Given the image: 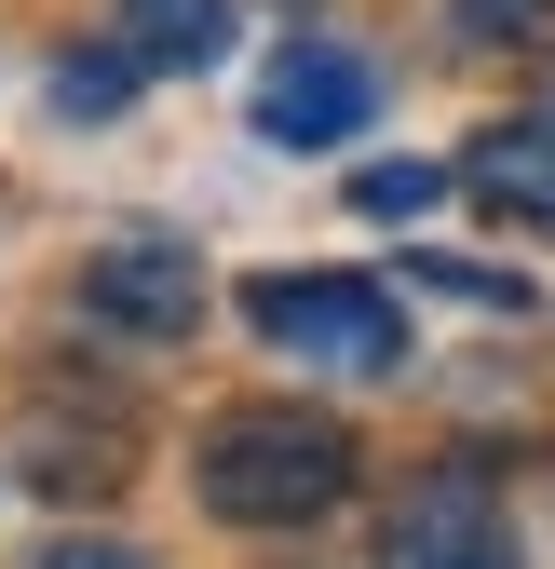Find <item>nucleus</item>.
I'll use <instances>...</instances> for the list:
<instances>
[{
    "label": "nucleus",
    "instance_id": "f257e3e1",
    "mask_svg": "<svg viewBox=\"0 0 555 569\" xmlns=\"http://www.w3.org/2000/svg\"><path fill=\"white\" fill-rule=\"evenodd\" d=\"M353 475H366V448L325 407H218L190 448L203 516H231V529H312V516L353 502Z\"/></svg>",
    "mask_w": 555,
    "mask_h": 569
},
{
    "label": "nucleus",
    "instance_id": "f03ea898",
    "mask_svg": "<svg viewBox=\"0 0 555 569\" xmlns=\"http://www.w3.org/2000/svg\"><path fill=\"white\" fill-rule=\"evenodd\" d=\"M244 326L271 352H299V367H325V380H393L406 367V312L380 299L366 271H258L244 284Z\"/></svg>",
    "mask_w": 555,
    "mask_h": 569
},
{
    "label": "nucleus",
    "instance_id": "7ed1b4c3",
    "mask_svg": "<svg viewBox=\"0 0 555 569\" xmlns=\"http://www.w3.org/2000/svg\"><path fill=\"white\" fill-rule=\"evenodd\" d=\"M380 569H528V556H515L502 488L474 475V461H434V475L380 516Z\"/></svg>",
    "mask_w": 555,
    "mask_h": 569
},
{
    "label": "nucleus",
    "instance_id": "20e7f679",
    "mask_svg": "<svg viewBox=\"0 0 555 569\" xmlns=\"http://www.w3.org/2000/svg\"><path fill=\"white\" fill-rule=\"evenodd\" d=\"M82 312L122 326V339H190V326H203V258H190L176 231H109V244L82 258Z\"/></svg>",
    "mask_w": 555,
    "mask_h": 569
},
{
    "label": "nucleus",
    "instance_id": "39448f33",
    "mask_svg": "<svg viewBox=\"0 0 555 569\" xmlns=\"http://www.w3.org/2000/svg\"><path fill=\"white\" fill-rule=\"evenodd\" d=\"M380 82H366V54L353 41H285L258 68V136L271 150H339V136H366Z\"/></svg>",
    "mask_w": 555,
    "mask_h": 569
},
{
    "label": "nucleus",
    "instance_id": "423d86ee",
    "mask_svg": "<svg viewBox=\"0 0 555 569\" xmlns=\"http://www.w3.org/2000/svg\"><path fill=\"white\" fill-rule=\"evenodd\" d=\"M461 190L488 203L502 231H555V122H542V109H528V122H488V136L461 150Z\"/></svg>",
    "mask_w": 555,
    "mask_h": 569
},
{
    "label": "nucleus",
    "instance_id": "0eeeda50",
    "mask_svg": "<svg viewBox=\"0 0 555 569\" xmlns=\"http://www.w3.org/2000/svg\"><path fill=\"white\" fill-rule=\"evenodd\" d=\"M122 54L163 68V82H190V68L231 54V0H122Z\"/></svg>",
    "mask_w": 555,
    "mask_h": 569
},
{
    "label": "nucleus",
    "instance_id": "6e6552de",
    "mask_svg": "<svg viewBox=\"0 0 555 569\" xmlns=\"http://www.w3.org/2000/svg\"><path fill=\"white\" fill-rule=\"evenodd\" d=\"M434 190H447V163H366L353 177V218H421Z\"/></svg>",
    "mask_w": 555,
    "mask_h": 569
},
{
    "label": "nucleus",
    "instance_id": "1a4fd4ad",
    "mask_svg": "<svg viewBox=\"0 0 555 569\" xmlns=\"http://www.w3.org/2000/svg\"><path fill=\"white\" fill-rule=\"evenodd\" d=\"M122 82H135V54L109 41V54H82V68H54V109H122Z\"/></svg>",
    "mask_w": 555,
    "mask_h": 569
},
{
    "label": "nucleus",
    "instance_id": "9d476101",
    "mask_svg": "<svg viewBox=\"0 0 555 569\" xmlns=\"http://www.w3.org/2000/svg\"><path fill=\"white\" fill-rule=\"evenodd\" d=\"M461 28H474V41H542L555 0H461Z\"/></svg>",
    "mask_w": 555,
    "mask_h": 569
},
{
    "label": "nucleus",
    "instance_id": "9b49d317",
    "mask_svg": "<svg viewBox=\"0 0 555 569\" xmlns=\"http://www.w3.org/2000/svg\"><path fill=\"white\" fill-rule=\"evenodd\" d=\"M28 569H150V556H135V542H41Z\"/></svg>",
    "mask_w": 555,
    "mask_h": 569
},
{
    "label": "nucleus",
    "instance_id": "f8f14e48",
    "mask_svg": "<svg viewBox=\"0 0 555 569\" xmlns=\"http://www.w3.org/2000/svg\"><path fill=\"white\" fill-rule=\"evenodd\" d=\"M542 122H555V82H542Z\"/></svg>",
    "mask_w": 555,
    "mask_h": 569
}]
</instances>
